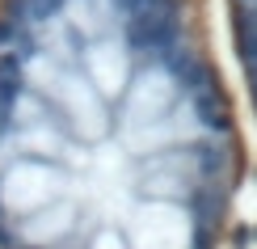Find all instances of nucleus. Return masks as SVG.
<instances>
[{
  "label": "nucleus",
  "instance_id": "f257e3e1",
  "mask_svg": "<svg viewBox=\"0 0 257 249\" xmlns=\"http://www.w3.org/2000/svg\"><path fill=\"white\" fill-rule=\"evenodd\" d=\"M240 178L207 0H0V249H219Z\"/></svg>",
  "mask_w": 257,
  "mask_h": 249
},
{
  "label": "nucleus",
  "instance_id": "f03ea898",
  "mask_svg": "<svg viewBox=\"0 0 257 249\" xmlns=\"http://www.w3.org/2000/svg\"><path fill=\"white\" fill-rule=\"evenodd\" d=\"M223 21H228V38H232V55H236L244 93L257 114V0H219Z\"/></svg>",
  "mask_w": 257,
  "mask_h": 249
}]
</instances>
